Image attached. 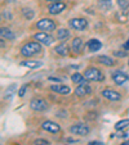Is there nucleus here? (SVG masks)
<instances>
[{
	"label": "nucleus",
	"instance_id": "nucleus-1",
	"mask_svg": "<svg viewBox=\"0 0 129 145\" xmlns=\"http://www.w3.org/2000/svg\"><path fill=\"white\" fill-rule=\"evenodd\" d=\"M40 52H41V45H40V42H38V41L27 42V44H25L22 48H21V54L26 58L32 57V55H35V54H39Z\"/></svg>",
	"mask_w": 129,
	"mask_h": 145
},
{
	"label": "nucleus",
	"instance_id": "nucleus-2",
	"mask_svg": "<svg viewBox=\"0 0 129 145\" xmlns=\"http://www.w3.org/2000/svg\"><path fill=\"white\" fill-rule=\"evenodd\" d=\"M84 77L88 81H103L105 80V76L98 68H94V67H91V68H87L84 72Z\"/></svg>",
	"mask_w": 129,
	"mask_h": 145
},
{
	"label": "nucleus",
	"instance_id": "nucleus-3",
	"mask_svg": "<svg viewBox=\"0 0 129 145\" xmlns=\"http://www.w3.org/2000/svg\"><path fill=\"white\" fill-rule=\"evenodd\" d=\"M70 132L74 135H77V136H87L91 132V127L88 125H85V123L80 122L70 127Z\"/></svg>",
	"mask_w": 129,
	"mask_h": 145
},
{
	"label": "nucleus",
	"instance_id": "nucleus-4",
	"mask_svg": "<svg viewBox=\"0 0 129 145\" xmlns=\"http://www.w3.org/2000/svg\"><path fill=\"white\" fill-rule=\"evenodd\" d=\"M30 108L34 110V112H44V110L48 109V103L44 100V99L36 98L32 99L30 101Z\"/></svg>",
	"mask_w": 129,
	"mask_h": 145
},
{
	"label": "nucleus",
	"instance_id": "nucleus-5",
	"mask_svg": "<svg viewBox=\"0 0 129 145\" xmlns=\"http://www.w3.org/2000/svg\"><path fill=\"white\" fill-rule=\"evenodd\" d=\"M36 28L49 32V31L56 30V23H54V21H52V19H49V18H43L36 22Z\"/></svg>",
	"mask_w": 129,
	"mask_h": 145
},
{
	"label": "nucleus",
	"instance_id": "nucleus-6",
	"mask_svg": "<svg viewBox=\"0 0 129 145\" xmlns=\"http://www.w3.org/2000/svg\"><path fill=\"white\" fill-rule=\"evenodd\" d=\"M34 39H35L38 42H41V44H44V45H50L54 41V37H53L50 33L45 32V31H41V32H38L34 35Z\"/></svg>",
	"mask_w": 129,
	"mask_h": 145
},
{
	"label": "nucleus",
	"instance_id": "nucleus-7",
	"mask_svg": "<svg viewBox=\"0 0 129 145\" xmlns=\"http://www.w3.org/2000/svg\"><path fill=\"white\" fill-rule=\"evenodd\" d=\"M70 26H71L74 30L83 31L88 27V21L85 18H72L71 21H70Z\"/></svg>",
	"mask_w": 129,
	"mask_h": 145
},
{
	"label": "nucleus",
	"instance_id": "nucleus-8",
	"mask_svg": "<svg viewBox=\"0 0 129 145\" xmlns=\"http://www.w3.org/2000/svg\"><path fill=\"white\" fill-rule=\"evenodd\" d=\"M41 129L50 132V134H57V132H60L61 127L58 123L53 122V121H44V122L41 123Z\"/></svg>",
	"mask_w": 129,
	"mask_h": 145
},
{
	"label": "nucleus",
	"instance_id": "nucleus-9",
	"mask_svg": "<svg viewBox=\"0 0 129 145\" xmlns=\"http://www.w3.org/2000/svg\"><path fill=\"white\" fill-rule=\"evenodd\" d=\"M111 77H112L114 82H115L116 85H123L124 82L129 81V76L123 71H115Z\"/></svg>",
	"mask_w": 129,
	"mask_h": 145
},
{
	"label": "nucleus",
	"instance_id": "nucleus-10",
	"mask_svg": "<svg viewBox=\"0 0 129 145\" xmlns=\"http://www.w3.org/2000/svg\"><path fill=\"white\" fill-rule=\"evenodd\" d=\"M66 9V4L62 3V1H56V3L50 4L49 7H48V12H49V14H52V16H56V14H60L62 10H65Z\"/></svg>",
	"mask_w": 129,
	"mask_h": 145
},
{
	"label": "nucleus",
	"instance_id": "nucleus-11",
	"mask_svg": "<svg viewBox=\"0 0 129 145\" xmlns=\"http://www.w3.org/2000/svg\"><path fill=\"white\" fill-rule=\"evenodd\" d=\"M101 94H102L103 98H106L107 100H111V101H119L121 99L120 94H119L118 91H115V90H111V89H105Z\"/></svg>",
	"mask_w": 129,
	"mask_h": 145
},
{
	"label": "nucleus",
	"instance_id": "nucleus-12",
	"mask_svg": "<svg viewBox=\"0 0 129 145\" xmlns=\"http://www.w3.org/2000/svg\"><path fill=\"white\" fill-rule=\"evenodd\" d=\"M92 93V88L88 85V84H83V85H77V88L75 89V95L79 96V98H83L85 95H89Z\"/></svg>",
	"mask_w": 129,
	"mask_h": 145
},
{
	"label": "nucleus",
	"instance_id": "nucleus-13",
	"mask_svg": "<svg viewBox=\"0 0 129 145\" xmlns=\"http://www.w3.org/2000/svg\"><path fill=\"white\" fill-rule=\"evenodd\" d=\"M50 90L53 93L60 94V95H69L70 94V88L66 85H52L50 86Z\"/></svg>",
	"mask_w": 129,
	"mask_h": 145
},
{
	"label": "nucleus",
	"instance_id": "nucleus-14",
	"mask_svg": "<svg viewBox=\"0 0 129 145\" xmlns=\"http://www.w3.org/2000/svg\"><path fill=\"white\" fill-rule=\"evenodd\" d=\"M72 52H75L76 54H79V53L83 52V48H84V42H83V40L80 37H75L74 40H72Z\"/></svg>",
	"mask_w": 129,
	"mask_h": 145
},
{
	"label": "nucleus",
	"instance_id": "nucleus-15",
	"mask_svg": "<svg viewBox=\"0 0 129 145\" xmlns=\"http://www.w3.org/2000/svg\"><path fill=\"white\" fill-rule=\"evenodd\" d=\"M101 48H102L101 41L97 40V39H91V40L88 41V49H89V52H92V53L98 52Z\"/></svg>",
	"mask_w": 129,
	"mask_h": 145
},
{
	"label": "nucleus",
	"instance_id": "nucleus-16",
	"mask_svg": "<svg viewBox=\"0 0 129 145\" xmlns=\"http://www.w3.org/2000/svg\"><path fill=\"white\" fill-rule=\"evenodd\" d=\"M54 52L57 53L58 55H61V57H66V55L69 54L70 49H69V46H67L66 42H61L60 45H57V46H56Z\"/></svg>",
	"mask_w": 129,
	"mask_h": 145
},
{
	"label": "nucleus",
	"instance_id": "nucleus-17",
	"mask_svg": "<svg viewBox=\"0 0 129 145\" xmlns=\"http://www.w3.org/2000/svg\"><path fill=\"white\" fill-rule=\"evenodd\" d=\"M21 66L27 67V68H39L43 66V62H40V60H23V62H21Z\"/></svg>",
	"mask_w": 129,
	"mask_h": 145
},
{
	"label": "nucleus",
	"instance_id": "nucleus-18",
	"mask_svg": "<svg viewBox=\"0 0 129 145\" xmlns=\"http://www.w3.org/2000/svg\"><path fill=\"white\" fill-rule=\"evenodd\" d=\"M98 62L101 64H103V66H107V67H112L114 64H115V60H114L112 58L107 57V55H99Z\"/></svg>",
	"mask_w": 129,
	"mask_h": 145
},
{
	"label": "nucleus",
	"instance_id": "nucleus-19",
	"mask_svg": "<svg viewBox=\"0 0 129 145\" xmlns=\"http://www.w3.org/2000/svg\"><path fill=\"white\" fill-rule=\"evenodd\" d=\"M0 36H1V39H7V40H13V39L16 37V35L7 27H1V30H0Z\"/></svg>",
	"mask_w": 129,
	"mask_h": 145
},
{
	"label": "nucleus",
	"instance_id": "nucleus-20",
	"mask_svg": "<svg viewBox=\"0 0 129 145\" xmlns=\"http://www.w3.org/2000/svg\"><path fill=\"white\" fill-rule=\"evenodd\" d=\"M71 80H72V82H75V84H77V85H83V84H87L88 82V80L85 78L83 74H80V73H74L71 76Z\"/></svg>",
	"mask_w": 129,
	"mask_h": 145
},
{
	"label": "nucleus",
	"instance_id": "nucleus-21",
	"mask_svg": "<svg viewBox=\"0 0 129 145\" xmlns=\"http://www.w3.org/2000/svg\"><path fill=\"white\" fill-rule=\"evenodd\" d=\"M70 37V31L66 28H60L57 31V39L58 40H67Z\"/></svg>",
	"mask_w": 129,
	"mask_h": 145
},
{
	"label": "nucleus",
	"instance_id": "nucleus-22",
	"mask_svg": "<svg viewBox=\"0 0 129 145\" xmlns=\"http://www.w3.org/2000/svg\"><path fill=\"white\" fill-rule=\"evenodd\" d=\"M98 8L101 10L106 12L111 8V0H99L98 1Z\"/></svg>",
	"mask_w": 129,
	"mask_h": 145
},
{
	"label": "nucleus",
	"instance_id": "nucleus-23",
	"mask_svg": "<svg viewBox=\"0 0 129 145\" xmlns=\"http://www.w3.org/2000/svg\"><path fill=\"white\" fill-rule=\"evenodd\" d=\"M128 126H129V120H121V121H119L118 123H115V130L121 131V130L126 129Z\"/></svg>",
	"mask_w": 129,
	"mask_h": 145
},
{
	"label": "nucleus",
	"instance_id": "nucleus-24",
	"mask_svg": "<svg viewBox=\"0 0 129 145\" xmlns=\"http://www.w3.org/2000/svg\"><path fill=\"white\" fill-rule=\"evenodd\" d=\"M16 93V85H11L5 89V99H11V96Z\"/></svg>",
	"mask_w": 129,
	"mask_h": 145
},
{
	"label": "nucleus",
	"instance_id": "nucleus-25",
	"mask_svg": "<svg viewBox=\"0 0 129 145\" xmlns=\"http://www.w3.org/2000/svg\"><path fill=\"white\" fill-rule=\"evenodd\" d=\"M118 5L123 10H126L129 8V0H118Z\"/></svg>",
	"mask_w": 129,
	"mask_h": 145
},
{
	"label": "nucleus",
	"instance_id": "nucleus-26",
	"mask_svg": "<svg viewBox=\"0 0 129 145\" xmlns=\"http://www.w3.org/2000/svg\"><path fill=\"white\" fill-rule=\"evenodd\" d=\"M23 16L27 19H31L34 17V12L31 10V9H23Z\"/></svg>",
	"mask_w": 129,
	"mask_h": 145
},
{
	"label": "nucleus",
	"instance_id": "nucleus-27",
	"mask_svg": "<svg viewBox=\"0 0 129 145\" xmlns=\"http://www.w3.org/2000/svg\"><path fill=\"white\" fill-rule=\"evenodd\" d=\"M26 90H27V85H23V86H21V89L18 90V96H25V94H26Z\"/></svg>",
	"mask_w": 129,
	"mask_h": 145
},
{
	"label": "nucleus",
	"instance_id": "nucleus-28",
	"mask_svg": "<svg viewBox=\"0 0 129 145\" xmlns=\"http://www.w3.org/2000/svg\"><path fill=\"white\" fill-rule=\"evenodd\" d=\"M114 55L119 58H124V57H126V53L125 52H114Z\"/></svg>",
	"mask_w": 129,
	"mask_h": 145
},
{
	"label": "nucleus",
	"instance_id": "nucleus-29",
	"mask_svg": "<svg viewBox=\"0 0 129 145\" xmlns=\"http://www.w3.org/2000/svg\"><path fill=\"white\" fill-rule=\"evenodd\" d=\"M124 48H125L126 50H129V39L126 40V42H125V45H124Z\"/></svg>",
	"mask_w": 129,
	"mask_h": 145
},
{
	"label": "nucleus",
	"instance_id": "nucleus-30",
	"mask_svg": "<svg viewBox=\"0 0 129 145\" xmlns=\"http://www.w3.org/2000/svg\"><path fill=\"white\" fill-rule=\"evenodd\" d=\"M89 145H102V144H101V142H97V141H92Z\"/></svg>",
	"mask_w": 129,
	"mask_h": 145
},
{
	"label": "nucleus",
	"instance_id": "nucleus-31",
	"mask_svg": "<svg viewBox=\"0 0 129 145\" xmlns=\"http://www.w3.org/2000/svg\"><path fill=\"white\" fill-rule=\"evenodd\" d=\"M47 1H53V3H56V1H60V0H47Z\"/></svg>",
	"mask_w": 129,
	"mask_h": 145
},
{
	"label": "nucleus",
	"instance_id": "nucleus-32",
	"mask_svg": "<svg viewBox=\"0 0 129 145\" xmlns=\"http://www.w3.org/2000/svg\"><path fill=\"white\" fill-rule=\"evenodd\" d=\"M40 145H48V144H40Z\"/></svg>",
	"mask_w": 129,
	"mask_h": 145
},
{
	"label": "nucleus",
	"instance_id": "nucleus-33",
	"mask_svg": "<svg viewBox=\"0 0 129 145\" xmlns=\"http://www.w3.org/2000/svg\"><path fill=\"white\" fill-rule=\"evenodd\" d=\"M128 66H129V62H128Z\"/></svg>",
	"mask_w": 129,
	"mask_h": 145
}]
</instances>
